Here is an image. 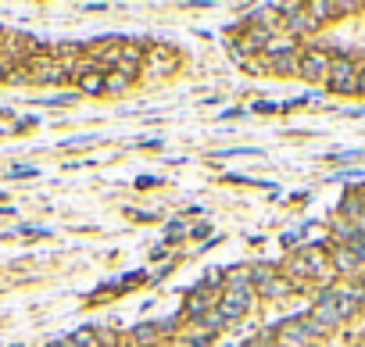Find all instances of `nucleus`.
Instances as JSON below:
<instances>
[{
    "label": "nucleus",
    "instance_id": "nucleus-1",
    "mask_svg": "<svg viewBox=\"0 0 365 347\" xmlns=\"http://www.w3.org/2000/svg\"><path fill=\"white\" fill-rule=\"evenodd\" d=\"M358 301H361L358 290H326L319 297V304L312 308V322L319 329H336L347 315L358 311Z\"/></svg>",
    "mask_w": 365,
    "mask_h": 347
},
{
    "label": "nucleus",
    "instance_id": "nucleus-2",
    "mask_svg": "<svg viewBox=\"0 0 365 347\" xmlns=\"http://www.w3.org/2000/svg\"><path fill=\"white\" fill-rule=\"evenodd\" d=\"M251 301H255V286H251V283H237V286H230V290L219 297V311H222L226 322H233V318H240V315L251 308Z\"/></svg>",
    "mask_w": 365,
    "mask_h": 347
},
{
    "label": "nucleus",
    "instance_id": "nucleus-3",
    "mask_svg": "<svg viewBox=\"0 0 365 347\" xmlns=\"http://www.w3.org/2000/svg\"><path fill=\"white\" fill-rule=\"evenodd\" d=\"M329 90L333 93H358V65L347 54L333 58V65H329Z\"/></svg>",
    "mask_w": 365,
    "mask_h": 347
},
{
    "label": "nucleus",
    "instance_id": "nucleus-4",
    "mask_svg": "<svg viewBox=\"0 0 365 347\" xmlns=\"http://www.w3.org/2000/svg\"><path fill=\"white\" fill-rule=\"evenodd\" d=\"M329 65H333V58H329L326 51L312 47V51H304V54L297 58V76L308 79V83H315V79H326V76H329Z\"/></svg>",
    "mask_w": 365,
    "mask_h": 347
},
{
    "label": "nucleus",
    "instance_id": "nucleus-5",
    "mask_svg": "<svg viewBox=\"0 0 365 347\" xmlns=\"http://www.w3.org/2000/svg\"><path fill=\"white\" fill-rule=\"evenodd\" d=\"M344 11H358V4H333V0H312V4H308V15L315 22H326V19L344 15Z\"/></svg>",
    "mask_w": 365,
    "mask_h": 347
},
{
    "label": "nucleus",
    "instance_id": "nucleus-6",
    "mask_svg": "<svg viewBox=\"0 0 365 347\" xmlns=\"http://www.w3.org/2000/svg\"><path fill=\"white\" fill-rule=\"evenodd\" d=\"M283 26H287V33H290V36H304V33H312L319 22L308 15V8H301V11H297V15H290Z\"/></svg>",
    "mask_w": 365,
    "mask_h": 347
},
{
    "label": "nucleus",
    "instance_id": "nucleus-7",
    "mask_svg": "<svg viewBox=\"0 0 365 347\" xmlns=\"http://www.w3.org/2000/svg\"><path fill=\"white\" fill-rule=\"evenodd\" d=\"M333 265H336L340 272H354V269H361V258H358L347 244H340V247H333Z\"/></svg>",
    "mask_w": 365,
    "mask_h": 347
},
{
    "label": "nucleus",
    "instance_id": "nucleus-8",
    "mask_svg": "<svg viewBox=\"0 0 365 347\" xmlns=\"http://www.w3.org/2000/svg\"><path fill=\"white\" fill-rule=\"evenodd\" d=\"M79 90H83V93H104V90H108V76H104V72H83Z\"/></svg>",
    "mask_w": 365,
    "mask_h": 347
},
{
    "label": "nucleus",
    "instance_id": "nucleus-9",
    "mask_svg": "<svg viewBox=\"0 0 365 347\" xmlns=\"http://www.w3.org/2000/svg\"><path fill=\"white\" fill-rule=\"evenodd\" d=\"M158 329H165V322H158V326H154V322H150V326H136V329H133V343H136V347L154 343V340H158Z\"/></svg>",
    "mask_w": 365,
    "mask_h": 347
},
{
    "label": "nucleus",
    "instance_id": "nucleus-10",
    "mask_svg": "<svg viewBox=\"0 0 365 347\" xmlns=\"http://www.w3.org/2000/svg\"><path fill=\"white\" fill-rule=\"evenodd\" d=\"M269 68H272V72H279V76H290V72H297V58H294V51H290V54H279V58H272V61H269Z\"/></svg>",
    "mask_w": 365,
    "mask_h": 347
},
{
    "label": "nucleus",
    "instance_id": "nucleus-11",
    "mask_svg": "<svg viewBox=\"0 0 365 347\" xmlns=\"http://www.w3.org/2000/svg\"><path fill=\"white\" fill-rule=\"evenodd\" d=\"M133 86V76H125V72H111L108 76V90L104 93H125Z\"/></svg>",
    "mask_w": 365,
    "mask_h": 347
},
{
    "label": "nucleus",
    "instance_id": "nucleus-12",
    "mask_svg": "<svg viewBox=\"0 0 365 347\" xmlns=\"http://www.w3.org/2000/svg\"><path fill=\"white\" fill-rule=\"evenodd\" d=\"M258 290H262V297H279V294H287V283L283 279H272V283H265Z\"/></svg>",
    "mask_w": 365,
    "mask_h": 347
},
{
    "label": "nucleus",
    "instance_id": "nucleus-13",
    "mask_svg": "<svg viewBox=\"0 0 365 347\" xmlns=\"http://www.w3.org/2000/svg\"><path fill=\"white\" fill-rule=\"evenodd\" d=\"M65 347H90V333H76V336H68Z\"/></svg>",
    "mask_w": 365,
    "mask_h": 347
},
{
    "label": "nucleus",
    "instance_id": "nucleus-14",
    "mask_svg": "<svg viewBox=\"0 0 365 347\" xmlns=\"http://www.w3.org/2000/svg\"><path fill=\"white\" fill-rule=\"evenodd\" d=\"M244 347H272V343H269V336H258V340H247Z\"/></svg>",
    "mask_w": 365,
    "mask_h": 347
},
{
    "label": "nucleus",
    "instance_id": "nucleus-15",
    "mask_svg": "<svg viewBox=\"0 0 365 347\" xmlns=\"http://www.w3.org/2000/svg\"><path fill=\"white\" fill-rule=\"evenodd\" d=\"M358 93H365V72H358Z\"/></svg>",
    "mask_w": 365,
    "mask_h": 347
},
{
    "label": "nucleus",
    "instance_id": "nucleus-16",
    "mask_svg": "<svg viewBox=\"0 0 365 347\" xmlns=\"http://www.w3.org/2000/svg\"><path fill=\"white\" fill-rule=\"evenodd\" d=\"M51 347H65V343H51Z\"/></svg>",
    "mask_w": 365,
    "mask_h": 347
}]
</instances>
